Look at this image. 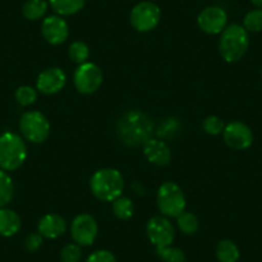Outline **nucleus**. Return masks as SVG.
Returning a JSON list of instances; mask_svg holds the SVG:
<instances>
[{"label": "nucleus", "instance_id": "3", "mask_svg": "<svg viewBox=\"0 0 262 262\" xmlns=\"http://www.w3.org/2000/svg\"><path fill=\"white\" fill-rule=\"evenodd\" d=\"M123 178L115 168H102L94 172L90 179V189L98 200L113 202L123 191Z\"/></svg>", "mask_w": 262, "mask_h": 262}, {"label": "nucleus", "instance_id": "1", "mask_svg": "<svg viewBox=\"0 0 262 262\" xmlns=\"http://www.w3.org/2000/svg\"><path fill=\"white\" fill-rule=\"evenodd\" d=\"M155 130L149 116L140 111L126 112L117 122L118 139L127 147H138L150 139Z\"/></svg>", "mask_w": 262, "mask_h": 262}, {"label": "nucleus", "instance_id": "34", "mask_svg": "<svg viewBox=\"0 0 262 262\" xmlns=\"http://www.w3.org/2000/svg\"><path fill=\"white\" fill-rule=\"evenodd\" d=\"M261 77H262V70H261Z\"/></svg>", "mask_w": 262, "mask_h": 262}, {"label": "nucleus", "instance_id": "27", "mask_svg": "<svg viewBox=\"0 0 262 262\" xmlns=\"http://www.w3.org/2000/svg\"><path fill=\"white\" fill-rule=\"evenodd\" d=\"M243 27L247 31L261 32L262 31V9L256 8L249 11L243 18Z\"/></svg>", "mask_w": 262, "mask_h": 262}, {"label": "nucleus", "instance_id": "17", "mask_svg": "<svg viewBox=\"0 0 262 262\" xmlns=\"http://www.w3.org/2000/svg\"><path fill=\"white\" fill-rule=\"evenodd\" d=\"M21 229V217L11 208H0V236L11 238Z\"/></svg>", "mask_w": 262, "mask_h": 262}, {"label": "nucleus", "instance_id": "14", "mask_svg": "<svg viewBox=\"0 0 262 262\" xmlns=\"http://www.w3.org/2000/svg\"><path fill=\"white\" fill-rule=\"evenodd\" d=\"M66 81H67V76H66L64 71L58 67H52V69L44 70L39 75L36 81V89L42 94L52 95L60 92L64 88Z\"/></svg>", "mask_w": 262, "mask_h": 262}, {"label": "nucleus", "instance_id": "30", "mask_svg": "<svg viewBox=\"0 0 262 262\" xmlns=\"http://www.w3.org/2000/svg\"><path fill=\"white\" fill-rule=\"evenodd\" d=\"M203 130L210 135H219L221 134L225 128V123L221 118L216 117V116H208L203 121Z\"/></svg>", "mask_w": 262, "mask_h": 262}, {"label": "nucleus", "instance_id": "31", "mask_svg": "<svg viewBox=\"0 0 262 262\" xmlns=\"http://www.w3.org/2000/svg\"><path fill=\"white\" fill-rule=\"evenodd\" d=\"M86 262H117L115 254L107 249H99L90 254L86 258Z\"/></svg>", "mask_w": 262, "mask_h": 262}, {"label": "nucleus", "instance_id": "24", "mask_svg": "<svg viewBox=\"0 0 262 262\" xmlns=\"http://www.w3.org/2000/svg\"><path fill=\"white\" fill-rule=\"evenodd\" d=\"M178 219V226L184 234H195L200 229V220L194 213L191 212H183Z\"/></svg>", "mask_w": 262, "mask_h": 262}, {"label": "nucleus", "instance_id": "8", "mask_svg": "<svg viewBox=\"0 0 262 262\" xmlns=\"http://www.w3.org/2000/svg\"><path fill=\"white\" fill-rule=\"evenodd\" d=\"M103 82L102 70L95 63L85 62L79 64L74 75V84L77 92L81 94H93L100 88Z\"/></svg>", "mask_w": 262, "mask_h": 262}, {"label": "nucleus", "instance_id": "5", "mask_svg": "<svg viewBox=\"0 0 262 262\" xmlns=\"http://www.w3.org/2000/svg\"><path fill=\"white\" fill-rule=\"evenodd\" d=\"M157 206L166 217H179L186 206L183 189L172 181L162 184L157 193Z\"/></svg>", "mask_w": 262, "mask_h": 262}, {"label": "nucleus", "instance_id": "20", "mask_svg": "<svg viewBox=\"0 0 262 262\" xmlns=\"http://www.w3.org/2000/svg\"><path fill=\"white\" fill-rule=\"evenodd\" d=\"M49 4L47 0H26L22 7L24 17L29 21H37L47 14Z\"/></svg>", "mask_w": 262, "mask_h": 262}, {"label": "nucleus", "instance_id": "33", "mask_svg": "<svg viewBox=\"0 0 262 262\" xmlns=\"http://www.w3.org/2000/svg\"><path fill=\"white\" fill-rule=\"evenodd\" d=\"M251 3L253 4L256 8H259L262 9V0H251Z\"/></svg>", "mask_w": 262, "mask_h": 262}, {"label": "nucleus", "instance_id": "21", "mask_svg": "<svg viewBox=\"0 0 262 262\" xmlns=\"http://www.w3.org/2000/svg\"><path fill=\"white\" fill-rule=\"evenodd\" d=\"M181 127L183 126H181L180 120H178L176 117H167L161 121L156 134H157L158 138H162V139H175L180 134Z\"/></svg>", "mask_w": 262, "mask_h": 262}, {"label": "nucleus", "instance_id": "13", "mask_svg": "<svg viewBox=\"0 0 262 262\" xmlns=\"http://www.w3.org/2000/svg\"><path fill=\"white\" fill-rule=\"evenodd\" d=\"M41 34L49 44L60 45L69 39V25L64 18H62L58 14L49 16L42 21Z\"/></svg>", "mask_w": 262, "mask_h": 262}, {"label": "nucleus", "instance_id": "29", "mask_svg": "<svg viewBox=\"0 0 262 262\" xmlns=\"http://www.w3.org/2000/svg\"><path fill=\"white\" fill-rule=\"evenodd\" d=\"M60 262H80L82 257L81 247L76 243L66 244L60 251Z\"/></svg>", "mask_w": 262, "mask_h": 262}, {"label": "nucleus", "instance_id": "2", "mask_svg": "<svg viewBox=\"0 0 262 262\" xmlns=\"http://www.w3.org/2000/svg\"><path fill=\"white\" fill-rule=\"evenodd\" d=\"M249 47L248 31L238 24L226 26L221 32L219 50L226 62L233 63L242 59Z\"/></svg>", "mask_w": 262, "mask_h": 262}, {"label": "nucleus", "instance_id": "25", "mask_svg": "<svg viewBox=\"0 0 262 262\" xmlns=\"http://www.w3.org/2000/svg\"><path fill=\"white\" fill-rule=\"evenodd\" d=\"M156 254L162 262H184L185 253L178 247L167 246L162 248H156Z\"/></svg>", "mask_w": 262, "mask_h": 262}, {"label": "nucleus", "instance_id": "6", "mask_svg": "<svg viewBox=\"0 0 262 262\" xmlns=\"http://www.w3.org/2000/svg\"><path fill=\"white\" fill-rule=\"evenodd\" d=\"M19 130L26 140L34 144L45 142L49 137L50 123L44 113L39 111H29L19 120Z\"/></svg>", "mask_w": 262, "mask_h": 262}, {"label": "nucleus", "instance_id": "7", "mask_svg": "<svg viewBox=\"0 0 262 262\" xmlns=\"http://www.w3.org/2000/svg\"><path fill=\"white\" fill-rule=\"evenodd\" d=\"M161 21V9L152 2H142L131 9L130 24L137 31L148 32L158 26Z\"/></svg>", "mask_w": 262, "mask_h": 262}, {"label": "nucleus", "instance_id": "23", "mask_svg": "<svg viewBox=\"0 0 262 262\" xmlns=\"http://www.w3.org/2000/svg\"><path fill=\"white\" fill-rule=\"evenodd\" d=\"M113 215L120 220H128L134 215V205L133 201L126 196H118L117 200L112 202Z\"/></svg>", "mask_w": 262, "mask_h": 262}, {"label": "nucleus", "instance_id": "32", "mask_svg": "<svg viewBox=\"0 0 262 262\" xmlns=\"http://www.w3.org/2000/svg\"><path fill=\"white\" fill-rule=\"evenodd\" d=\"M42 241H44V238H42L39 233L30 234V235H27L26 238H25V249H26L27 252H36L37 249L42 246Z\"/></svg>", "mask_w": 262, "mask_h": 262}, {"label": "nucleus", "instance_id": "26", "mask_svg": "<svg viewBox=\"0 0 262 262\" xmlns=\"http://www.w3.org/2000/svg\"><path fill=\"white\" fill-rule=\"evenodd\" d=\"M14 98H16V102L18 103L22 107H29V105L34 104L37 99V90L34 89L31 86H19L18 89L14 93Z\"/></svg>", "mask_w": 262, "mask_h": 262}, {"label": "nucleus", "instance_id": "19", "mask_svg": "<svg viewBox=\"0 0 262 262\" xmlns=\"http://www.w3.org/2000/svg\"><path fill=\"white\" fill-rule=\"evenodd\" d=\"M241 257L238 246L230 239H224L216 246V258L219 262H238Z\"/></svg>", "mask_w": 262, "mask_h": 262}, {"label": "nucleus", "instance_id": "10", "mask_svg": "<svg viewBox=\"0 0 262 262\" xmlns=\"http://www.w3.org/2000/svg\"><path fill=\"white\" fill-rule=\"evenodd\" d=\"M147 235L156 248L171 246L175 239V229L170 220L163 216H155L147 224Z\"/></svg>", "mask_w": 262, "mask_h": 262}, {"label": "nucleus", "instance_id": "11", "mask_svg": "<svg viewBox=\"0 0 262 262\" xmlns=\"http://www.w3.org/2000/svg\"><path fill=\"white\" fill-rule=\"evenodd\" d=\"M196 24L203 32L208 35L221 34L228 24V14L224 8L217 6L207 7L198 14Z\"/></svg>", "mask_w": 262, "mask_h": 262}, {"label": "nucleus", "instance_id": "22", "mask_svg": "<svg viewBox=\"0 0 262 262\" xmlns=\"http://www.w3.org/2000/svg\"><path fill=\"white\" fill-rule=\"evenodd\" d=\"M14 196V184L8 172L0 170V208L7 207Z\"/></svg>", "mask_w": 262, "mask_h": 262}, {"label": "nucleus", "instance_id": "28", "mask_svg": "<svg viewBox=\"0 0 262 262\" xmlns=\"http://www.w3.org/2000/svg\"><path fill=\"white\" fill-rule=\"evenodd\" d=\"M69 54H70V58H71L75 63L82 64V63L86 62L88 58H89L90 50H89V47H88L85 42L75 41L70 45Z\"/></svg>", "mask_w": 262, "mask_h": 262}, {"label": "nucleus", "instance_id": "12", "mask_svg": "<svg viewBox=\"0 0 262 262\" xmlns=\"http://www.w3.org/2000/svg\"><path fill=\"white\" fill-rule=\"evenodd\" d=\"M224 142L226 145L235 150H244L253 143V134L251 128L241 121H233L228 123L223 131Z\"/></svg>", "mask_w": 262, "mask_h": 262}, {"label": "nucleus", "instance_id": "16", "mask_svg": "<svg viewBox=\"0 0 262 262\" xmlns=\"http://www.w3.org/2000/svg\"><path fill=\"white\" fill-rule=\"evenodd\" d=\"M37 230L42 238L55 239L66 233L67 224L62 216L55 215V213H48L40 219L39 224H37Z\"/></svg>", "mask_w": 262, "mask_h": 262}, {"label": "nucleus", "instance_id": "4", "mask_svg": "<svg viewBox=\"0 0 262 262\" xmlns=\"http://www.w3.org/2000/svg\"><path fill=\"white\" fill-rule=\"evenodd\" d=\"M27 158V147L16 133L7 131L0 135V170L14 171L21 167Z\"/></svg>", "mask_w": 262, "mask_h": 262}, {"label": "nucleus", "instance_id": "9", "mask_svg": "<svg viewBox=\"0 0 262 262\" xmlns=\"http://www.w3.org/2000/svg\"><path fill=\"white\" fill-rule=\"evenodd\" d=\"M72 239L80 247H89L95 242L98 235V224L93 216L81 213L76 216L71 224Z\"/></svg>", "mask_w": 262, "mask_h": 262}, {"label": "nucleus", "instance_id": "18", "mask_svg": "<svg viewBox=\"0 0 262 262\" xmlns=\"http://www.w3.org/2000/svg\"><path fill=\"white\" fill-rule=\"evenodd\" d=\"M86 0H49V6L58 16H72L84 8Z\"/></svg>", "mask_w": 262, "mask_h": 262}, {"label": "nucleus", "instance_id": "15", "mask_svg": "<svg viewBox=\"0 0 262 262\" xmlns=\"http://www.w3.org/2000/svg\"><path fill=\"white\" fill-rule=\"evenodd\" d=\"M143 152L150 163L157 166H167L171 161L170 147L163 140L152 139L143 144Z\"/></svg>", "mask_w": 262, "mask_h": 262}]
</instances>
